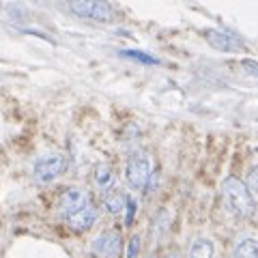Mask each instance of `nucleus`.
I'll use <instances>...</instances> for the list:
<instances>
[{
	"instance_id": "obj_14",
	"label": "nucleus",
	"mask_w": 258,
	"mask_h": 258,
	"mask_svg": "<svg viewBox=\"0 0 258 258\" xmlns=\"http://www.w3.org/2000/svg\"><path fill=\"white\" fill-rule=\"evenodd\" d=\"M140 256V235H132L127 241V254L125 258H138Z\"/></svg>"
},
{
	"instance_id": "obj_1",
	"label": "nucleus",
	"mask_w": 258,
	"mask_h": 258,
	"mask_svg": "<svg viewBox=\"0 0 258 258\" xmlns=\"http://www.w3.org/2000/svg\"><path fill=\"white\" fill-rule=\"evenodd\" d=\"M222 196L226 209L239 220H249L256 213V198L247 189L245 181L237 176H226L222 181Z\"/></svg>"
},
{
	"instance_id": "obj_17",
	"label": "nucleus",
	"mask_w": 258,
	"mask_h": 258,
	"mask_svg": "<svg viewBox=\"0 0 258 258\" xmlns=\"http://www.w3.org/2000/svg\"><path fill=\"white\" fill-rule=\"evenodd\" d=\"M241 64H243V69L247 71V74L249 76H254V78H258V62L256 60H252V58H245L243 62H241Z\"/></svg>"
},
{
	"instance_id": "obj_12",
	"label": "nucleus",
	"mask_w": 258,
	"mask_h": 258,
	"mask_svg": "<svg viewBox=\"0 0 258 258\" xmlns=\"http://www.w3.org/2000/svg\"><path fill=\"white\" fill-rule=\"evenodd\" d=\"M125 205H127V196L125 194H120V191H112L110 196L106 198V209H108V213H112V215L123 213Z\"/></svg>"
},
{
	"instance_id": "obj_15",
	"label": "nucleus",
	"mask_w": 258,
	"mask_h": 258,
	"mask_svg": "<svg viewBox=\"0 0 258 258\" xmlns=\"http://www.w3.org/2000/svg\"><path fill=\"white\" fill-rule=\"evenodd\" d=\"M125 224L127 226H132V222H134V217H136V213H138V203L132 198V196H127V205H125Z\"/></svg>"
},
{
	"instance_id": "obj_3",
	"label": "nucleus",
	"mask_w": 258,
	"mask_h": 258,
	"mask_svg": "<svg viewBox=\"0 0 258 258\" xmlns=\"http://www.w3.org/2000/svg\"><path fill=\"white\" fill-rule=\"evenodd\" d=\"M127 183L134 189H147L153 179V159L147 153H134L125 168Z\"/></svg>"
},
{
	"instance_id": "obj_4",
	"label": "nucleus",
	"mask_w": 258,
	"mask_h": 258,
	"mask_svg": "<svg viewBox=\"0 0 258 258\" xmlns=\"http://www.w3.org/2000/svg\"><path fill=\"white\" fill-rule=\"evenodd\" d=\"M69 11L82 20L108 24L114 18V9L110 3H99V0H74L69 3Z\"/></svg>"
},
{
	"instance_id": "obj_5",
	"label": "nucleus",
	"mask_w": 258,
	"mask_h": 258,
	"mask_svg": "<svg viewBox=\"0 0 258 258\" xmlns=\"http://www.w3.org/2000/svg\"><path fill=\"white\" fill-rule=\"evenodd\" d=\"M91 254L95 258H120L123 235L118 230H103L91 241Z\"/></svg>"
},
{
	"instance_id": "obj_8",
	"label": "nucleus",
	"mask_w": 258,
	"mask_h": 258,
	"mask_svg": "<svg viewBox=\"0 0 258 258\" xmlns=\"http://www.w3.org/2000/svg\"><path fill=\"white\" fill-rule=\"evenodd\" d=\"M97 220H99V209H97L95 205H88V207L82 209V211H78V213H74L71 217H67V224L74 230L84 232L88 228H93Z\"/></svg>"
},
{
	"instance_id": "obj_7",
	"label": "nucleus",
	"mask_w": 258,
	"mask_h": 258,
	"mask_svg": "<svg viewBox=\"0 0 258 258\" xmlns=\"http://www.w3.org/2000/svg\"><path fill=\"white\" fill-rule=\"evenodd\" d=\"M91 205L88 200V194L84 187H69L60 194V200H58V211L64 215V217H71L74 213L82 211L84 207Z\"/></svg>"
},
{
	"instance_id": "obj_18",
	"label": "nucleus",
	"mask_w": 258,
	"mask_h": 258,
	"mask_svg": "<svg viewBox=\"0 0 258 258\" xmlns=\"http://www.w3.org/2000/svg\"><path fill=\"white\" fill-rule=\"evenodd\" d=\"M151 258H153V256H151Z\"/></svg>"
},
{
	"instance_id": "obj_2",
	"label": "nucleus",
	"mask_w": 258,
	"mask_h": 258,
	"mask_svg": "<svg viewBox=\"0 0 258 258\" xmlns=\"http://www.w3.org/2000/svg\"><path fill=\"white\" fill-rule=\"evenodd\" d=\"M69 168V157L62 153H50V155H41L35 164H32V179L39 185H47L62 176Z\"/></svg>"
},
{
	"instance_id": "obj_10",
	"label": "nucleus",
	"mask_w": 258,
	"mask_h": 258,
	"mask_svg": "<svg viewBox=\"0 0 258 258\" xmlns=\"http://www.w3.org/2000/svg\"><path fill=\"white\" fill-rule=\"evenodd\" d=\"M187 258H215V243L207 237H196L189 245Z\"/></svg>"
},
{
	"instance_id": "obj_16",
	"label": "nucleus",
	"mask_w": 258,
	"mask_h": 258,
	"mask_svg": "<svg viewBox=\"0 0 258 258\" xmlns=\"http://www.w3.org/2000/svg\"><path fill=\"white\" fill-rule=\"evenodd\" d=\"M245 185H247V189L252 191V196H258V166H254L252 170L247 172V181H245Z\"/></svg>"
},
{
	"instance_id": "obj_11",
	"label": "nucleus",
	"mask_w": 258,
	"mask_h": 258,
	"mask_svg": "<svg viewBox=\"0 0 258 258\" xmlns=\"http://www.w3.org/2000/svg\"><path fill=\"white\" fill-rule=\"evenodd\" d=\"M235 258H258V239L245 237L235 247Z\"/></svg>"
},
{
	"instance_id": "obj_9",
	"label": "nucleus",
	"mask_w": 258,
	"mask_h": 258,
	"mask_svg": "<svg viewBox=\"0 0 258 258\" xmlns=\"http://www.w3.org/2000/svg\"><path fill=\"white\" fill-rule=\"evenodd\" d=\"M114 181H116V172H114V168H112L110 164L95 166L93 183H95V187L99 191H112V187H114Z\"/></svg>"
},
{
	"instance_id": "obj_13",
	"label": "nucleus",
	"mask_w": 258,
	"mask_h": 258,
	"mask_svg": "<svg viewBox=\"0 0 258 258\" xmlns=\"http://www.w3.org/2000/svg\"><path fill=\"white\" fill-rule=\"evenodd\" d=\"M120 56L132 58V60H140L144 64H159V58H155V56H151L147 52H140V50H120Z\"/></svg>"
},
{
	"instance_id": "obj_6",
	"label": "nucleus",
	"mask_w": 258,
	"mask_h": 258,
	"mask_svg": "<svg viewBox=\"0 0 258 258\" xmlns=\"http://www.w3.org/2000/svg\"><path fill=\"white\" fill-rule=\"evenodd\" d=\"M205 35V41L213 47V50H220L226 54H237V52H243L245 50V43L243 39L232 35L228 30H222V28H207L203 30Z\"/></svg>"
}]
</instances>
